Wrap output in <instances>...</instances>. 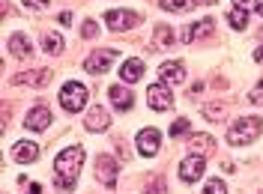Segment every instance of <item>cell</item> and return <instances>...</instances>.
Masks as SVG:
<instances>
[{"instance_id": "cell-10", "label": "cell", "mask_w": 263, "mask_h": 194, "mask_svg": "<svg viewBox=\"0 0 263 194\" xmlns=\"http://www.w3.org/2000/svg\"><path fill=\"white\" fill-rule=\"evenodd\" d=\"M24 126L30 131H45L51 126V111L45 108V105H36L27 117H24Z\"/></svg>"}, {"instance_id": "cell-4", "label": "cell", "mask_w": 263, "mask_h": 194, "mask_svg": "<svg viewBox=\"0 0 263 194\" xmlns=\"http://www.w3.org/2000/svg\"><path fill=\"white\" fill-rule=\"evenodd\" d=\"M117 60V51L114 48H102V51H93L87 60H84V69L90 72V75H105L111 63Z\"/></svg>"}, {"instance_id": "cell-2", "label": "cell", "mask_w": 263, "mask_h": 194, "mask_svg": "<svg viewBox=\"0 0 263 194\" xmlns=\"http://www.w3.org/2000/svg\"><path fill=\"white\" fill-rule=\"evenodd\" d=\"M260 131H263V120H257V117H242L236 126L228 129V144L230 146H248L260 138Z\"/></svg>"}, {"instance_id": "cell-31", "label": "cell", "mask_w": 263, "mask_h": 194, "mask_svg": "<svg viewBox=\"0 0 263 194\" xmlns=\"http://www.w3.org/2000/svg\"><path fill=\"white\" fill-rule=\"evenodd\" d=\"M251 102H254V105H260V102H263V81L251 90Z\"/></svg>"}, {"instance_id": "cell-25", "label": "cell", "mask_w": 263, "mask_h": 194, "mask_svg": "<svg viewBox=\"0 0 263 194\" xmlns=\"http://www.w3.org/2000/svg\"><path fill=\"white\" fill-rule=\"evenodd\" d=\"M203 194H228V188H224L221 179H210V182L203 185Z\"/></svg>"}, {"instance_id": "cell-32", "label": "cell", "mask_w": 263, "mask_h": 194, "mask_svg": "<svg viewBox=\"0 0 263 194\" xmlns=\"http://www.w3.org/2000/svg\"><path fill=\"white\" fill-rule=\"evenodd\" d=\"M60 24H72V12H60Z\"/></svg>"}, {"instance_id": "cell-17", "label": "cell", "mask_w": 263, "mask_h": 194, "mask_svg": "<svg viewBox=\"0 0 263 194\" xmlns=\"http://www.w3.org/2000/svg\"><path fill=\"white\" fill-rule=\"evenodd\" d=\"M111 102H114L117 111H129L135 105V96H132L126 87H111Z\"/></svg>"}, {"instance_id": "cell-19", "label": "cell", "mask_w": 263, "mask_h": 194, "mask_svg": "<svg viewBox=\"0 0 263 194\" xmlns=\"http://www.w3.org/2000/svg\"><path fill=\"white\" fill-rule=\"evenodd\" d=\"M42 51H48V54H63V36L54 30H45L42 33Z\"/></svg>"}, {"instance_id": "cell-14", "label": "cell", "mask_w": 263, "mask_h": 194, "mask_svg": "<svg viewBox=\"0 0 263 194\" xmlns=\"http://www.w3.org/2000/svg\"><path fill=\"white\" fill-rule=\"evenodd\" d=\"M213 27H215V21H213V18H203V21L192 24V27H185L180 39L185 42V45H189V42H195L197 36H206V33H213Z\"/></svg>"}, {"instance_id": "cell-33", "label": "cell", "mask_w": 263, "mask_h": 194, "mask_svg": "<svg viewBox=\"0 0 263 194\" xmlns=\"http://www.w3.org/2000/svg\"><path fill=\"white\" fill-rule=\"evenodd\" d=\"M27 194H42V185H39V182H33L30 188H27Z\"/></svg>"}, {"instance_id": "cell-29", "label": "cell", "mask_w": 263, "mask_h": 194, "mask_svg": "<svg viewBox=\"0 0 263 194\" xmlns=\"http://www.w3.org/2000/svg\"><path fill=\"white\" fill-rule=\"evenodd\" d=\"M147 191H149V194H164V179H162V177H156L153 182H149Z\"/></svg>"}, {"instance_id": "cell-11", "label": "cell", "mask_w": 263, "mask_h": 194, "mask_svg": "<svg viewBox=\"0 0 263 194\" xmlns=\"http://www.w3.org/2000/svg\"><path fill=\"white\" fill-rule=\"evenodd\" d=\"M15 84H24V87H48L51 72L48 69H30V72H21L15 78Z\"/></svg>"}, {"instance_id": "cell-3", "label": "cell", "mask_w": 263, "mask_h": 194, "mask_svg": "<svg viewBox=\"0 0 263 194\" xmlns=\"http://www.w3.org/2000/svg\"><path fill=\"white\" fill-rule=\"evenodd\" d=\"M87 99H90V93H87V87L78 84V81H69L63 90H60V105H63V111H69V113L84 111V108H87Z\"/></svg>"}, {"instance_id": "cell-24", "label": "cell", "mask_w": 263, "mask_h": 194, "mask_svg": "<svg viewBox=\"0 0 263 194\" xmlns=\"http://www.w3.org/2000/svg\"><path fill=\"white\" fill-rule=\"evenodd\" d=\"M81 36H84V39H96V36H99V24L93 21V18H87V21H84Z\"/></svg>"}, {"instance_id": "cell-15", "label": "cell", "mask_w": 263, "mask_h": 194, "mask_svg": "<svg viewBox=\"0 0 263 194\" xmlns=\"http://www.w3.org/2000/svg\"><path fill=\"white\" fill-rule=\"evenodd\" d=\"M159 75H162V84H182L185 81L182 63H162L159 66Z\"/></svg>"}, {"instance_id": "cell-23", "label": "cell", "mask_w": 263, "mask_h": 194, "mask_svg": "<svg viewBox=\"0 0 263 194\" xmlns=\"http://www.w3.org/2000/svg\"><path fill=\"white\" fill-rule=\"evenodd\" d=\"M171 42H174V33H171V27H167V24H159V27H156V45L162 48V45H171Z\"/></svg>"}, {"instance_id": "cell-34", "label": "cell", "mask_w": 263, "mask_h": 194, "mask_svg": "<svg viewBox=\"0 0 263 194\" xmlns=\"http://www.w3.org/2000/svg\"><path fill=\"white\" fill-rule=\"evenodd\" d=\"M254 60H257V63H263V45H257V48H254Z\"/></svg>"}, {"instance_id": "cell-20", "label": "cell", "mask_w": 263, "mask_h": 194, "mask_svg": "<svg viewBox=\"0 0 263 194\" xmlns=\"http://www.w3.org/2000/svg\"><path fill=\"white\" fill-rule=\"evenodd\" d=\"M195 6L197 0H162V9H167V12H189Z\"/></svg>"}, {"instance_id": "cell-7", "label": "cell", "mask_w": 263, "mask_h": 194, "mask_svg": "<svg viewBox=\"0 0 263 194\" xmlns=\"http://www.w3.org/2000/svg\"><path fill=\"white\" fill-rule=\"evenodd\" d=\"M203 167H206V162H203V156H197V152H192L185 162L180 164V179L182 182H197V179L203 177Z\"/></svg>"}, {"instance_id": "cell-1", "label": "cell", "mask_w": 263, "mask_h": 194, "mask_svg": "<svg viewBox=\"0 0 263 194\" xmlns=\"http://www.w3.org/2000/svg\"><path fill=\"white\" fill-rule=\"evenodd\" d=\"M81 164H84L81 146H66L63 152H57V159H54V179H57V188L60 191L75 188V179H78Z\"/></svg>"}, {"instance_id": "cell-13", "label": "cell", "mask_w": 263, "mask_h": 194, "mask_svg": "<svg viewBox=\"0 0 263 194\" xmlns=\"http://www.w3.org/2000/svg\"><path fill=\"white\" fill-rule=\"evenodd\" d=\"M12 156H15V162L30 164V162H36V159H39V146L33 144V141H18L15 149H12Z\"/></svg>"}, {"instance_id": "cell-28", "label": "cell", "mask_w": 263, "mask_h": 194, "mask_svg": "<svg viewBox=\"0 0 263 194\" xmlns=\"http://www.w3.org/2000/svg\"><path fill=\"white\" fill-rule=\"evenodd\" d=\"M221 113H224L221 105H206V108H203V117H210V120H218Z\"/></svg>"}, {"instance_id": "cell-22", "label": "cell", "mask_w": 263, "mask_h": 194, "mask_svg": "<svg viewBox=\"0 0 263 194\" xmlns=\"http://www.w3.org/2000/svg\"><path fill=\"white\" fill-rule=\"evenodd\" d=\"M192 146H195V149H197V156H200V152L213 149V146H215V141L210 138V134H195V138H192Z\"/></svg>"}, {"instance_id": "cell-30", "label": "cell", "mask_w": 263, "mask_h": 194, "mask_svg": "<svg viewBox=\"0 0 263 194\" xmlns=\"http://www.w3.org/2000/svg\"><path fill=\"white\" fill-rule=\"evenodd\" d=\"M21 3H24L27 9H42V6H48L51 0H21Z\"/></svg>"}, {"instance_id": "cell-16", "label": "cell", "mask_w": 263, "mask_h": 194, "mask_svg": "<svg viewBox=\"0 0 263 194\" xmlns=\"http://www.w3.org/2000/svg\"><path fill=\"white\" fill-rule=\"evenodd\" d=\"M141 75H144V63H141V60H126V63L120 66V78L126 84L141 81Z\"/></svg>"}, {"instance_id": "cell-27", "label": "cell", "mask_w": 263, "mask_h": 194, "mask_svg": "<svg viewBox=\"0 0 263 194\" xmlns=\"http://www.w3.org/2000/svg\"><path fill=\"white\" fill-rule=\"evenodd\" d=\"M233 6H239V9H246V12H257V0H233Z\"/></svg>"}, {"instance_id": "cell-21", "label": "cell", "mask_w": 263, "mask_h": 194, "mask_svg": "<svg viewBox=\"0 0 263 194\" xmlns=\"http://www.w3.org/2000/svg\"><path fill=\"white\" fill-rule=\"evenodd\" d=\"M228 21H230V27H233V30H246L248 12H246V9H239V6H233V9H230V15H228Z\"/></svg>"}, {"instance_id": "cell-6", "label": "cell", "mask_w": 263, "mask_h": 194, "mask_svg": "<svg viewBox=\"0 0 263 194\" xmlns=\"http://www.w3.org/2000/svg\"><path fill=\"white\" fill-rule=\"evenodd\" d=\"M147 102H149L153 111H171V108H174V96H171V90H167L162 81L147 87Z\"/></svg>"}, {"instance_id": "cell-35", "label": "cell", "mask_w": 263, "mask_h": 194, "mask_svg": "<svg viewBox=\"0 0 263 194\" xmlns=\"http://www.w3.org/2000/svg\"><path fill=\"white\" fill-rule=\"evenodd\" d=\"M257 12H260V15H263V3H260V6H257Z\"/></svg>"}, {"instance_id": "cell-12", "label": "cell", "mask_w": 263, "mask_h": 194, "mask_svg": "<svg viewBox=\"0 0 263 194\" xmlns=\"http://www.w3.org/2000/svg\"><path fill=\"white\" fill-rule=\"evenodd\" d=\"M108 123H111V120H108V111L99 108V105H93V111H87V120H84L87 131H105Z\"/></svg>"}, {"instance_id": "cell-5", "label": "cell", "mask_w": 263, "mask_h": 194, "mask_svg": "<svg viewBox=\"0 0 263 194\" xmlns=\"http://www.w3.org/2000/svg\"><path fill=\"white\" fill-rule=\"evenodd\" d=\"M105 21H108V27L117 33V30H132V27H138L141 15L132 12V9H108V12H105Z\"/></svg>"}, {"instance_id": "cell-18", "label": "cell", "mask_w": 263, "mask_h": 194, "mask_svg": "<svg viewBox=\"0 0 263 194\" xmlns=\"http://www.w3.org/2000/svg\"><path fill=\"white\" fill-rule=\"evenodd\" d=\"M9 51L15 54V57H30V39L24 36V33H12L9 36Z\"/></svg>"}, {"instance_id": "cell-8", "label": "cell", "mask_w": 263, "mask_h": 194, "mask_svg": "<svg viewBox=\"0 0 263 194\" xmlns=\"http://www.w3.org/2000/svg\"><path fill=\"white\" fill-rule=\"evenodd\" d=\"M96 177H99V182L108 185V188L117 185V162L111 156H99L96 159Z\"/></svg>"}, {"instance_id": "cell-26", "label": "cell", "mask_w": 263, "mask_h": 194, "mask_svg": "<svg viewBox=\"0 0 263 194\" xmlns=\"http://www.w3.org/2000/svg\"><path fill=\"white\" fill-rule=\"evenodd\" d=\"M189 131V120H174V126H171V138H180V134H185Z\"/></svg>"}, {"instance_id": "cell-9", "label": "cell", "mask_w": 263, "mask_h": 194, "mask_svg": "<svg viewBox=\"0 0 263 194\" xmlns=\"http://www.w3.org/2000/svg\"><path fill=\"white\" fill-rule=\"evenodd\" d=\"M159 146H162V134H159V129L138 131V152H141V156H156Z\"/></svg>"}]
</instances>
